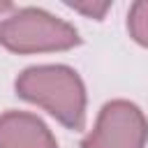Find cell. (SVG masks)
<instances>
[{"mask_svg":"<svg viewBox=\"0 0 148 148\" xmlns=\"http://www.w3.org/2000/svg\"><path fill=\"white\" fill-rule=\"evenodd\" d=\"M127 28L134 42H139L141 46H148V0H139L130 7Z\"/></svg>","mask_w":148,"mask_h":148,"instance_id":"obj_5","label":"cell"},{"mask_svg":"<svg viewBox=\"0 0 148 148\" xmlns=\"http://www.w3.org/2000/svg\"><path fill=\"white\" fill-rule=\"evenodd\" d=\"M16 95L46 109L69 130H83L86 88L81 76L67 65H35L18 74Z\"/></svg>","mask_w":148,"mask_h":148,"instance_id":"obj_1","label":"cell"},{"mask_svg":"<svg viewBox=\"0 0 148 148\" xmlns=\"http://www.w3.org/2000/svg\"><path fill=\"white\" fill-rule=\"evenodd\" d=\"M14 9V5L12 2H7V0H0V16L5 14V12H12Z\"/></svg>","mask_w":148,"mask_h":148,"instance_id":"obj_7","label":"cell"},{"mask_svg":"<svg viewBox=\"0 0 148 148\" xmlns=\"http://www.w3.org/2000/svg\"><path fill=\"white\" fill-rule=\"evenodd\" d=\"M67 7H72L74 12H81V14L99 21L106 14V9L111 7V2H67Z\"/></svg>","mask_w":148,"mask_h":148,"instance_id":"obj_6","label":"cell"},{"mask_svg":"<svg viewBox=\"0 0 148 148\" xmlns=\"http://www.w3.org/2000/svg\"><path fill=\"white\" fill-rule=\"evenodd\" d=\"M148 141V120L143 111L127 102H106L97 116L92 132L81 141V148H143Z\"/></svg>","mask_w":148,"mask_h":148,"instance_id":"obj_3","label":"cell"},{"mask_svg":"<svg viewBox=\"0 0 148 148\" xmlns=\"http://www.w3.org/2000/svg\"><path fill=\"white\" fill-rule=\"evenodd\" d=\"M0 148H58V141L37 116L7 111L0 116Z\"/></svg>","mask_w":148,"mask_h":148,"instance_id":"obj_4","label":"cell"},{"mask_svg":"<svg viewBox=\"0 0 148 148\" xmlns=\"http://www.w3.org/2000/svg\"><path fill=\"white\" fill-rule=\"evenodd\" d=\"M0 44L12 53H49L81 44V37L67 21L37 7H23L0 21Z\"/></svg>","mask_w":148,"mask_h":148,"instance_id":"obj_2","label":"cell"}]
</instances>
